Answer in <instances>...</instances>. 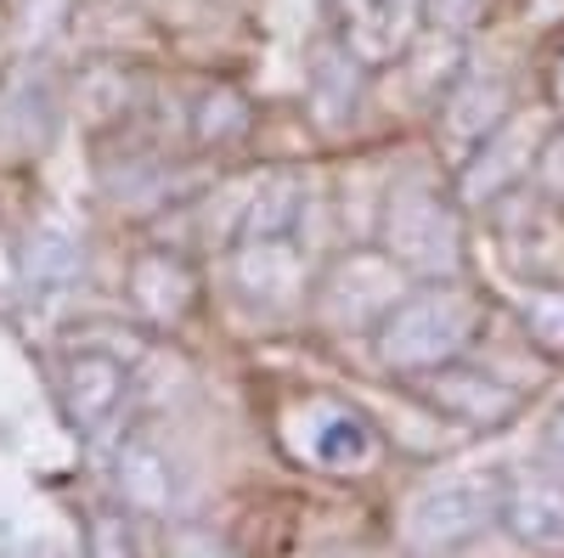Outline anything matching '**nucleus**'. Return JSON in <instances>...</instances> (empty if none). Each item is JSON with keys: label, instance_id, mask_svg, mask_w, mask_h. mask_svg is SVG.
Returning a JSON list of instances; mask_svg holds the SVG:
<instances>
[{"label": "nucleus", "instance_id": "obj_7", "mask_svg": "<svg viewBox=\"0 0 564 558\" xmlns=\"http://www.w3.org/2000/svg\"><path fill=\"white\" fill-rule=\"evenodd\" d=\"M502 519L513 536L531 547H564V485L558 480H531L502 502Z\"/></svg>", "mask_w": 564, "mask_h": 558}, {"label": "nucleus", "instance_id": "obj_5", "mask_svg": "<svg viewBox=\"0 0 564 558\" xmlns=\"http://www.w3.org/2000/svg\"><path fill=\"white\" fill-rule=\"evenodd\" d=\"M390 249H395L406 265H423V271H441V265H452V254H457L452 220L441 215V204L423 193L417 180L406 186V193L390 198Z\"/></svg>", "mask_w": 564, "mask_h": 558}, {"label": "nucleus", "instance_id": "obj_9", "mask_svg": "<svg viewBox=\"0 0 564 558\" xmlns=\"http://www.w3.org/2000/svg\"><path fill=\"white\" fill-rule=\"evenodd\" d=\"M311 457L322 469H361L372 457V429L361 424L356 412H339V406H322L316 424H311Z\"/></svg>", "mask_w": 564, "mask_h": 558}, {"label": "nucleus", "instance_id": "obj_8", "mask_svg": "<svg viewBox=\"0 0 564 558\" xmlns=\"http://www.w3.org/2000/svg\"><path fill=\"white\" fill-rule=\"evenodd\" d=\"M130 299L159 316V321H175L186 310V299H193V271H186L181 260L170 254H148V260H135L130 271Z\"/></svg>", "mask_w": 564, "mask_h": 558}, {"label": "nucleus", "instance_id": "obj_1", "mask_svg": "<svg viewBox=\"0 0 564 558\" xmlns=\"http://www.w3.org/2000/svg\"><path fill=\"white\" fill-rule=\"evenodd\" d=\"M300 226L305 193L294 180H271L254 198L238 243V283L249 299H289L300 288Z\"/></svg>", "mask_w": 564, "mask_h": 558}, {"label": "nucleus", "instance_id": "obj_10", "mask_svg": "<svg viewBox=\"0 0 564 558\" xmlns=\"http://www.w3.org/2000/svg\"><path fill=\"white\" fill-rule=\"evenodd\" d=\"M85 254L74 238L63 231H34L29 238V254H23V271H29V294H63L74 276H79Z\"/></svg>", "mask_w": 564, "mask_h": 558}, {"label": "nucleus", "instance_id": "obj_11", "mask_svg": "<svg viewBox=\"0 0 564 558\" xmlns=\"http://www.w3.org/2000/svg\"><path fill=\"white\" fill-rule=\"evenodd\" d=\"M119 485L141 507H170V469H164V457L153 446H130L119 457Z\"/></svg>", "mask_w": 564, "mask_h": 558}, {"label": "nucleus", "instance_id": "obj_6", "mask_svg": "<svg viewBox=\"0 0 564 558\" xmlns=\"http://www.w3.org/2000/svg\"><path fill=\"white\" fill-rule=\"evenodd\" d=\"M124 395H130V379H124V366L102 350H79L68 361V412H74V424L90 435V440H102L113 424H119V412H124Z\"/></svg>", "mask_w": 564, "mask_h": 558}, {"label": "nucleus", "instance_id": "obj_13", "mask_svg": "<svg viewBox=\"0 0 564 558\" xmlns=\"http://www.w3.org/2000/svg\"><path fill=\"white\" fill-rule=\"evenodd\" d=\"M90 558H135V536L119 514H97L90 519Z\"/></svg>", "mask_w": 564, "mask_h": 558}, {"label": "nucleus", "instance_id": "obj_14", "mask_svg": "<svg viewBox=\"0 0 564 558\" xmlns=\"http://www.w3.org/2000/svg\"><path fill=\"white\" fill-rule=\"evenodd\" d=\"M547 451H553V457L564 462V412L553 417V429H547Z\"/></svg>", "mask_w": 564, "mask_h": 558}, {"label": "nucleus", "instance_id": "obj_12", "mask_svg": "<svg viewBox=\"0 0 564 558\" xmlns=\"http://www.w3.org/2000/svg\"><path fill=\"white\" fill-rule=\"evenodd\" d=\"M249 130V102L238 97V90H215V97L198 102V142H238V135Z\"/></svg>", "mask_w": 564, "mask_h": 558}, {"label": "nucleus", "instance_id": "obj_3", "mask_svg": "<svg viewBox=\"0 0 564 558\" xmlns=\"http://www.w3.org/2000/svg\"><path fill=\"white\" fill-rule=\"evenodd\" d=\"M491 485L480 480H452V485H435L423 491L417 507H412V541L423 552H452L457 541L480 536L486 519H491Z\"/></svg>", "mask_w": 564, "mask_h": 558}, {"label": "nucleus", "instance_id": "obj_15", "mask_svg": "<svg viewBox=\"0 0 564 558\" xmlns=\"http://www.w3.org/2000/svg\"><path fill=\"white\" fill-rule=\"evenodd\" d=\"M468 7H475V0H435V12H446V18H463Z\"/></svg>", "mask_w": 564, "mask_h": 558}, {"label": "nucleus", "instance_id": "obj_2", "mask_svg": "<svg viewBox=\"0 0 564 558\" xmlns=\"http://www.w3.org/2000/svg\"><path fill=\"white\" fill-rule=\"evenodd\" d=\"M475 328V310H468L457 294H423V299H406L390 310L384 321V361L401 366V372H430L441 361H452Z\"/></svg>", "mask_w": 564, "mask_h": 558}, {"label": "nucleus", "instance_id": "obj_4", "mask_svg": "<svg viewBox=\"0 0 564 558\" xmlns=\"http://www.w3.org/2000/svg\"><path fill=\"white\" fill-rule=\"evenodd\" d=\"M417 23V0H334L339 45L356 63H390Z\"/></svg>", "mask_w": 564, "mask_h": 558}]
</instances>
